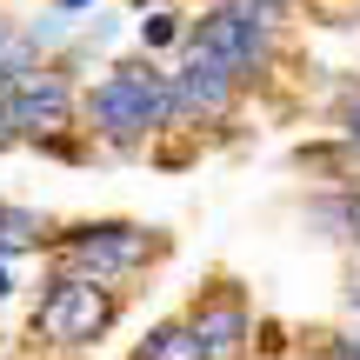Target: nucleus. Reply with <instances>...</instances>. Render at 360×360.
<instances>
[{
    "instance_id": "16",
    "label": "nucleus",
    "mask_w": 360,
    "mask_h": 360,
    "mask_svg": "<svg viewBox=\"0 0 360 360\" xmlns=\"http://www.w3.org/2000/svg\"><path fill=\"white\" fill-rule=\"evenodd\" d=\"M60 7H67V13H74V7H87V0H60Z\"/></svg>"
},
{
    "instance_id": "14",
    "label": "nucleus",
    "mask_w": 360,
    "mask_h": 360,
    "mask_svg": "<svg viewBox=\"0 0 360 360\" xmlns=\"http://www.w3.org/2000/svg\"><path fill=\"white\" fill-rule=\"evenodd\" d=\"M7 294H13V281H7V267H0V300H7Z\"/></svg>"
},
{
    "instance_id": "2",
    "label": "nucleus",
    "mask_w": 360,
    "mask_h": 360,
    "mask_svg": "<svg viewBox=\"0 0 360 360\" xmlns=\"http://www.w3.org/2000/svg\"><path fill=\"white\" fill-rule=\"evenodd\" d=\"M120 300L107 294L101 281H74V274H60V281L47 287V300H40L34 327L47 340H60V347H87V340H101L107 327H114Z\"/></svg>"
},
{
    "instance_id": "5",
    "label": "nucleus",
    "mask_w": 360,
    "mask_h": 360,
    "mask_svg": "<svg viewBox=\"0 0 360 360\" xmlns=\"http://www.w3.org/2000/svg\"><path fill=\"white\" fill-rule=\"evenodd\" d=\"M233 107V74L214 53H193L180 74H167V120H220Z\"/></svg>"
},
{
    "instance_id": "1",
    "label": "nucleus",
    "mask_w": 360,
    "mask_h": 360,
    "mask_svg": "<svg viewBox=\"0 0 360 360\" xmlns=\"http://www.w3.org/2000/svg\"><path fill=\"white\" fill-rule=\"evenodd\" d=\"M87 120H94V134L114 141V147L147 141V134L167 120V74H160L154 60H120L114 74L87 94Z\"/></svg>"
},
{
    "instance_id": "17",
    "label": "nucleus",
    "mask_w": 360,
    "mask_h": 360,
    "mask_svg": "<svg viewBox=\"0 0 360 360\" xmlns=\"http://www.w3.org/2000/svg\"><path fill=\"white\" fill-rule=\"evenodd\" d=\"M354 233H360V200H354Z\"/></svg>"
},
{
    "instance_id": "11",
    "label": "nucleus",
    "mask_w": 360,
    "mask_h": 360,
    "mask_svg": "<svg viewBox=\"0 0 360 360\" xmlns=\"http://www.w3.org/2000/svg\"><path fill=\"white\" fill-rule=\"evenodd\" d=\"M141 34H147V47H160V40H174V20H167V13H154Z\"/></svg>"
},
{
    "instance_id": "7",
    "label": "nucleus",
    "mask_w": 360,
    "mask_h": 360,
    "mask_svg": "<svg viewBox=\"0 0 360 360\" xmlns=\"http://www.w3.org/2000/svg\"><path fill=\"white\" fill-rule=\"evenodd\" d=\"M187 334H193V347H200V360H240L247 354V314H240V300L214 294L207 307H193Z\"/></svg>"
},
{
    "instance_id": "10",
    "label": "nucleus",
    "mask_w": 360,
    "mask_h": 360,
    "mask_svg": "<svg viewBox=\"0 0 360 360\" xmlns=\"http://www.w3.org/2000/svg\"><path fill=\"white\" fill-rule=\"evenodd\" d=\"M220 7H233L240 20H254V27H274L287 13V0H220Z\"/></svg>"
},
{
    "instance_id": "4",
    "label": "nucleus",
    "mask_w": 360,
    "mask_h": 360,
    "mask_svg": "<svg viewBox=\"0 0 360 360\" xmlns=\"http://www.w3.org/2000/svg\"><path fill=\"white\" fill-rule=\"evenodd\" d=\"M7 114H13V141H53L74 120V94L60 74H13L7 80Z\"/></svg>"
},
{
    "instance_id": "12",
    "label": "nucleus",
    "mask_w": 360,
    "mask_h": 360,
    "mask_svg": "<svg viewBox=\"0 0 360 360\" xmlns=\"http://www.w3.org/2000/svg\"><path fill=\"white\" fill-rule=\"evenodd\" d=\"M7 47H13V27H7V13H0V67H7Z\"/></svg>"
},
{
    "instance_id": "8",
    "label": "nucleus",
    "mask_w": 360,
    "mask_h": 360,
    "mask_svg": "<svg viewBox=\"0 0 360 360\" xmlns=\"http://www.w3.org/2000/svg\"><path fill=\"white\" fill-rule=\"evenodd\" d=\"M40 240H47V220H40L34 207H7L0 200V260L27 254V247H40Z\"/></svg>"
},
{
    "instance_id": "15",
    "label": "nucleus",
    "mask_w": 360,
    "mask_h": 360,
    "mask_svg": "<svg viewBox=\"0 0 360 360\" xmlns=\"http://www.w3.org/2000/svg\"><path fill=\"white\" fill-rule=\"evenodd\" d=\"M334 360H360V354H354V347H340V354H334Z\"/></svg>"
},
{
    "instance_id": "9",
    "label": "nucleus",
    "mask_w": 360,
    "mask_h": 360,
    "mask_svg": "<svg viewBox=\"0 0 360 360\" xmlns=\"http://www.w3.org/2000/svg\"><path fill=\"white\" fill-rule=\"evenodd\" d=\"M134 360H200V347H193V334H187V327H160V334L147 340Z\"/></svg>"
},
{
    "instance_id": "6",
    "label": "nucleus",
    "mask_w": 360,
    "mask_h": 360,
    "mask_svg": "<svg viewBox=\"0 0 360 360\" xmlns=\"http://www.w3.org/2000/svg\"><path fill=\"white\" fill-rule=\"evenodd\" d=\"M187 47H193V53H214V60L240 80V74H254V67L267 60V27L240 20L233 7H214V13H207V20L187 34Z\"/></svg>"
},
{
    "instance_id": "13",
    "label": "nucleus",
    "mask_w": 360,
    "mask_h": 360,
    "mask_svg": "<svg viewBox=\"0 0 360 360\" xmlns=\"http://www.w3.org/2000/svg\"><path fill=\"white\" fill-rule=\"evenodd\" d=\"M347 141L360 147V101H354V114H347Z\"/></svg>"
},
{
    "instance_id": "3",
    "label": "nucleus",
    "mask_w": 360,
    "mask_h": 360,
    "mask_svg": "<svg viewBox=\"0 0 360 360\" xmlns=\"http://www.w3.org/2000/svg\"><path fill=\"white\" fill-rule=\"evenodd\" d=\"M147 254H154L147 227L101 220V227H74L60 240V274H74V281H120V274H134Z\"/></svg>"
}]
</instances>
